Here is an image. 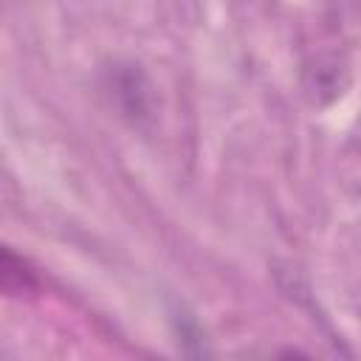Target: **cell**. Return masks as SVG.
<instances>
[{"label":"cell","mask_w":361,"mask_h":361,"mask_svg":"<svg viewBox=\"0 0 361 361\" xmlns=\"http://www.w3.org/2000/svg\"><path fill=\"white\" fill-rule=\"evenodd\" d=\"M110 87H113V96L118 99L124 116H149V85L144 79L141 71H135L130 65V71H113L110 76Z\"/></svg>","instance_id":"cell-1"}]
</instances>
